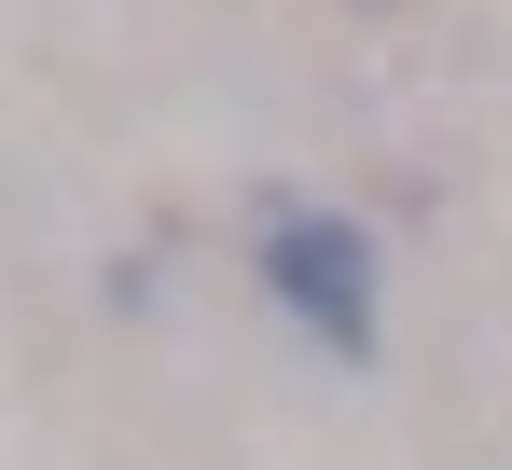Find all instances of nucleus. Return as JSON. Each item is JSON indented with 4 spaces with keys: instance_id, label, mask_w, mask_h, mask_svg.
I'll use <instances>...</instances> for the list:
<instances>
[{
    "instance_id": "f257e3e1",
    "label": "nucleus",
    "mask_w": 512,
    "mask_h": 470,
    "mask_svg": "<svg viewBox=\"0 0 512 470\" xmlns=\"http://www.w3.org/2000/svg\"><path fill=\"white\" fill-rule=\"evenodd\" d=\"M263 277H277V305L305 318L333 360H374V346H388L374 235H360V222H333V208H277V222H263Z\"/></svg>"
}]
</instances>
